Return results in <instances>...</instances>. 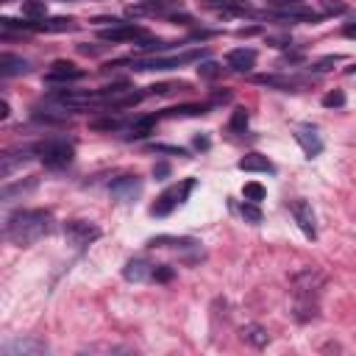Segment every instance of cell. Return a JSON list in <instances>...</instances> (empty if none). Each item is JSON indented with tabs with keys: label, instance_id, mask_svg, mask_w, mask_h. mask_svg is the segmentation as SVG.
<instances>
[{
	"label": "cell",
	"instance_id": "d590c367",
	"mask_svg": "<svg viewBox=\"0 0 356 356\" xmlns=\"http://www.w3.org/2000/svg\"><path fill=\"white\" fill-rule=\"evenodd\" d=\"M195 147H197V150H206V147H209V139L197 134V136H195Z\"/></svg>",
	"mask_w": 356,
	"mask_h": 356
},
{
	"label": "cell",
	"instance_id": "7402d4cb",
	"mask_svg": "<svg viewBox=\"0 0 356 356\" xmlns=\"http://www.w3.org/2000/svg\"><path fill=\"white\" fill-rule=\"evenodd\" d=\"M175 47V42H164V39H139L134 44L136 53H156V50H170Z\"/></svg>",
	"mask_w": 356,
	"mask_h": 356
},
{
	"label": "cell",
	"instance_id": "7a4b0ae2",
	"mask_svg": "<svg viewBox=\"0 0 356 356\" xmlns=\"http://www.w3.org/2000/svg\"><path fill=\"white\" fill-rule=\"evenodd\" d=\"M200 56H206V47H200V50H186V53L172 56V58L150 56V58H128V61H114V67H131V70H139V72H145V70H172V67L189 64V61H195V58H200ZM108 67H111V64H108ZM114 67H111V70H114Z\"/></svg>",
	"mask_w": 356,
	"mask_h": 356
},
{
	"label": "cell",
	"instance_id": "6da1fadb",
	"mask_svg": "<svg viewBox=\"0 0 356 356\" xmlns=\"http://www.w3.org/2000/svg\"><path fill=\"white\" fill-rule=\"evenodd\" d=\"M53 228V214L44 209H19L6 220V236L14 245H33Z\"/></svg>",
	"mask_w": 356,
	"mask_h": 356
},
{
	"label": "cell",
	"instance_id": "3957f363",
	"mask_svg": "<svg viewBox=\"0 0 356 356\" xmlns=\"http://www.w3.org/2000/svg\"><path fill=\"white\" fill-rule=\"evenodd\" d=\"M33 153H36V156L42 159V164L50 167V170H64V167H70L72 159H75V147H72L70 142H64V139H44V142H39V145L33 147Z\"/></svg>",
	"mask_w": 356,
	"mask_h": 356
},
{
	"label": "cell",
	"instance_id": "2e32d148",
	"mask_svg": "<svg viewBox=\"0 0 356 356\" xmlns=\"http://www.w3.org/2000/svg\"><path fill=\"white\" fill-rule=\"evenodd\" d=\"M28 70H31V64H28L22 56H14V53H3V56H0V75H3V78L22 75V72H28Z\"/></svg>",
	"mask_w": 356,
	"mask_h": 356
},
{
	"label": "cell",
	"instance_id": "74e56055",
	"mask_svg": "<svg viewBox=\"0 0 356 356\" xmlns=\"http://www.w3.org/2000/svg\"><path fill=\"white\" fill-rule=\"evenodd\" d=\"M6 117H8V103L0 100V120H6Z\"/></svg>",
	"mask_w": 356,
	"mask_h": 356
},
{
	"label": "cell",
	"instance_id": "8992f818",
	"mask_svg": "<svg viewBox=\"0 0 356 356\" xmlns=\"http://www.w3.org/2000/svg\"><path fill=\"white\" fill-rule=\"evenodd\" d=\"M145 36H147V31L142 25H134V22H120V25L100 31L103 42H134V39H145Z\"/></svg>",
	"mask_w": 356,
	"mask_h": 356
},
{
	"label": "cell",
	"instance_id": "603a6c76",
	"mask_svg": "<svg viewBox=\"0 0 356 356\" xmlns=\"http://www.w3.org/2000/svg\"><path fill=\"white\" fill-rule=\"evenodd\" d=\"M242 197L250 200V203H261V200L267 197V189H264L259 181H248V184L242 186Z\"/></svg>",
	"mask_w": 356,
	"mask_h": 356
},
{
	"label": "cell",
	"instance_id": "4316f807",
	"mask_svg": "<svg viewBox=\"0 0 356 356\" xmlns=\"http://www.w3.org/2000/svg\"><path fill=\"white\" fill-rule=\"evenodd\" d=\"M220 72H222V67H220L217 61H203V64L197 67V75H200V78H217Z\"/></svg>",
	"mask_w": 356,
	"mask_h": 356
},
{
	"label": "cell",
	"instance_id": "277c9868",
	"mask_svg": "<svg viewBox=\"0 0 356 356\" xmlns=\"http://www.w3.org/2000/svg\"><path fill=\"white\" fill-rule=\"evenodd\" d=\"M195 189V178H186V181H181V184H175V186H170V189H164L161 195H159V200L150 206V214L153 217H164V214H170L175 206H181L184 200H186V195Z\"/></svg>",
	"mask_w": 356,
	"mask_h": 356
},
{
	"label": "cell",
	"instance_id": "f546056e",
	"mask_svg": "<svg viewBox=\"0 0 356 356\" xmlns=\"http://www.w3.org/2000/svg\"><path fill=\"white\" fill-rule=\"evenodd\" d=\"M172 275H175V270L170 264H156L153 267V281H172Z\"/></svg>",
	"mask_w": 356,
	"mask_h": 356
},
{
	"label": "cell",
	"instance_id": "e0dca14e",
	"mask_svg": "<svg viewBox=\"0 0 356 356\" xmlns=\"http://www.w3.org/2000/svg\"><path fill=\"white\" fill-rule=\"evenodd\" d=\"M295 139H298V145L303 147V153H306L309 159H314V156L323 150V142H320V136L314 134V128H298V131H295Z\"/></svg>",
	"mask_w": 356,
	"mask_h": 356
},
{
	"label": "cell",
	"instance_id": "8d00e7d4",
	"mask_svg": "<svg viewBox=\"0 0 356 356\" xmlns=\"http://www.w3.org/2000/svg\"><path fill=\"white\" fill-rule=\"evenodd\" d=\"M267 3H270V6H284V8H286V6H298L300 0H267Z\"/></svg>",
	"mask_w": 356,
	"mask_h": 356
},
{
	"label": "cell",
	"instance_id": "d6986e66",
	"mask_svg": "<svg viewBox=\"0 0 356 356\" xmlns=\"http://www.w3.org/2000/svg\"><path fill=\"white\" fill-rule=\"evenodd\" d=\"M239 337H242L245 342H250L253 348H264V345L270 342L267 328L259 325V323H248V325H242V328H239Z\"/></svg>",
	"mask_w": 356,
	"mask_h": 356
},
{
	"label": "cell",
	"instance_id": "4fadbf2b",
	"mask_svg": "<svg viewBox=\"0 0 356 356\" xmlns=\"http://www.w3.org/2000/svg\"><path fill=\"white\" fill-rule=\"evenodd\" d=\"M122 278H125V281H134V284L147 281V278H153V264H150L147 259H142V256L128 259L125 267H122Z\"/></svg>",
	"mask_w": 356,
	"mask_h": 356
},
{
	"label": "cell",
	"instance_id": "ffe728a7",
	"mask_svg": "<svg viewBox=\"0 0 356 356\" xmlns=\"http://www.w3.org/2000/svg\"><path fill=\"white\" fill-rule=\"evenodd\" d=\"M156 114H147V117H139V120H134L131 125H128V139H142V136H147L150 131H153V125H156Z\"/></svg>",
	"mask_w": 356,
	"mask_h": 356
},
{
	"label": "cell",
	"instance_id": "f35d334b",
	"mask_svg": "<svg viewBox=\"0 0 356 356\" xmlns=\"http://www.w3.org/2000/svg\"><path fill=\"white\" fill-rule=\"evenodd\" d=\"M348 72H356V67H348Z\"/></svg>",
	"mask_w": 356,
	"mask_h": 356
},
{
	"label": "cell",
	"instance_id": "5b68a950",
	"mask_svg": "<svg viewBox=\"0 0 356 356\" xmlns=\"http://www.w3.org/2000/svg\"><path fill=\"white\" fill-rule=\"evenodd\" d=\"M100 236V228L92 222V220H70V222H64V239H67V245H72V248H86L89 242H95Z\"/></svg>",
	"mask_w": 356,
	"mask_h": 356
},
{
	"label": "cell",
	"instance_id": "83f0119b",
	"mask_svg": "<svg viewBox=\"0 0 356 356\" xmlns=\"http://www.w3.org/2000/svg\"><path fill=\"white\" fill-rule=\"evenodd\" d=\"M120 125H122L120 117H106V120H95V122H92L95 131H117Z\"/></svg>",
	"mask_w": 356,
	"mask_h": 356
},
{
	"label": "cell",
	"instance_id": "836d02e7",
	"mask_svg": "<svg viewBox=\"0 0 356 356\" xmlns=\"http://www.w3.org/2000/svg\"><path fill=\"white\" fill-rule=\"evenodd\" d=\"M345 6L342 3H325V14H342Z\"/></svg>",
	"mask_w": 356,
	"mask_h": 356
},
{
	"label": "cell",
	"instance_id": "d4e9b609",
	"mask_svg": "<svg viewBox=\"0 0 356 356\" xmlns=\"http://www.w3.org/2000/svg\"><path fill=\"white\" fill-rule=\"evenodd\" d=\"M231 131H236V134H245V128H248V108H234V114H231Z\"/></svg>",
	"mask_w": 356,
	"mask_h": 356
},
{
	"label": "cell",
	"instance_id": "e575fe53",
	"mask_svg": "<svg viewBox=\"0 0 356 356\" xmlns=\"http://www.w3.org/2000/svg\"><path fill=\"white\" fill-rule=\"evenodd\" d=\"M342 33H345V36H350V39H356V19H353V22H348V25L342 28Z\"/></svg>",
	"mask_w": 356,
	"mask_h": 356
},
{
	"label": "cell",
	"instance_id": "8fae6325",
	"mask_svg": "<svg viewBox=\"0 0 356 356\" xmlns=\"http://www.w3.org/2000/svg\"><path fill=\"white\" fill-rule=\"evenodd\" d=\"M256 83L270 86V89H281V92H298L303 86H309V81L295 78V75H256Z\"/></svg>",
	"mask_w": 356,
	"mask_h": 356
},
{
	"label": "cell",
	"instance_id": "7c38bea8",
	"mask_svg": "<svg viewBox=\"0 0 356 356\" xmlns=\"http://www.w3.org/2000/svg\"><path fill=\"white\" fill-rule=\"evenodd\" d=\"M225 64L236 72H248L256 67V50L253 47H234V50H228Z\"/></svg>",
	"mask_w": 356,
	"mask_h": 356
},
{
	"label": "cell",
	"instance_id": "1f68e13d",
	"mask_svg": "<svg viewBox=\"0 0 356 356\" xmlns=\"http://www.w3.org/2000/svg\"><path fill=\"white\" fill-rule=\"evenodd\" d=\"M337 61H342L339 56H328V58H323V61H317L312 70H317V72H323V70H331V64H337Z\"/></svg>",
	"mask_w": 356,
	"mask_h": 356
},
{
	"label": "cell",
	"instance_id": "44dd1931",
	"mask_svg": "<svg viewBox=\"0 0 356 356\" xmlns=\"http://www.w3.org/2000/svg\"><path fill=\"white\" fill-rule=\"evenodd\" d=\"M22 17L31 22H39L47 17V3L44 0H25L22 3Z\"/></svg>",
	"mask_w": 356,
	"mask_h": 356
},
{
	"label": "cell",
	"instance_id": "cb8c5ba5",
	"mask_svg": "<svg viewBox=\"0 0 356 356\" xmlns=\"http://www.w3.org/2000/svg\"><path fill=\"white\" fill-rule=\"evenodd\" d=\"M206 111H209V106H203V103H189V106H175V108H170L167 117H195V114H206Z\"/></svg>",
	"mask_w": 356,
	"mask_h": 356
},
{
	"label": "cell",
	"instance_id": "d6a6232c",
	"mask_svg": "<svg viewBox=\"0 0 356 356\" xmlns=\"http://www.w3.org/2000/svg\"><path fill=\"white\" fill-rule=\"evenodd\" d=\"M153 175H156V181H164V178L170 175V164H167V161H159V164L153 167Z\"/></svg>",
	"mask_w": 356,
	"mask_h": 356
},
{
	"label": "cell",
	"instance_id": "52a82bcc",
	"mask_svg": "<svg viewBox=\"0 0 356 356\" xmlns=\"http://www.w3.org/2000/svg\"><path fill=\"white\" fill-rule=\"evenodd\" d=\"M81 78H83V70L78 64H72V61H64V58L53 61L50 70L44 72L47 83H67V81H81Z\"/></svg>",
	"mask_w": 356,
	"mask_h": 356
},
{
	"label": "cell",
	"instance_id": "9c48e42d",
	"mask_svg": "<svg viewBox=\"0 0 356 356\" xmlns=\"http://www.w3.org/2000/svg\"><path fill=\"white\" fill-rule=\"evenodd\" d=\"M111 195L120 200V203H131L134 197H139L142 192V181L136 175H120L117 181H111Z\"/></svg>",
	"mask_w": 356,
	"mask_h": 356
},
{
	"label": "cell",
	"instance_id": "ba28073f",
	"mask_svg": "<svg viewBox=\"0 0 356 356\" xmlns=\"http://www.w3.org/2000/svg\"><path fill=\"white\" fill-rule=\"evenodd\" d=\"M289 211H292V217H295V222H298V228L309 236V239H314L317 236V225H314V211H312V203H306V200H292L289 203Z\"/></svg>",
	"mask_w": 356,
	"mask_h": 356
},
{
	"label": "cell",
	"instance_id": "30bf717a",
	"mask_svg": "<svg viewBox=\"0 0 356 356\" xmlns=\"http://www.w3.org/2000/svg\"><path fill=\"white\" fill-rule=\"evenodd\" d=\"M3 353L6 356H39V353H47V345L42 339H33V337H25V339H8L3 345Z\"/></svg>",
	"mask_w": 356,
	"mask_h": 356
},
{
	"label": "cell",
	"instance_id": "9a60e30c",
	"mask_svg": "<svg viewBox=\"0 0 356 356\" xmlns=\"http://www.w3.org/2000/svg\"><path fill=\"white\" fill-rule=\"evenodd\" d=\"M209 8L220 11V14H234V17H248L253 14V6L245 0H209Z\"/></svg>",
	"mask_w": 356,
	"mask_h": 356
},
{
	"label": "cell",
	"instance_id": "f1b7e54d",
	"mask_svg": "<svg viewBox=\"0 0 356 356\" xmlns=\"http://www.w3.org/2000/svg\"><path fill=\"white\" fill-rule=\"evenodd\" d=\"M323 106H325V108H339V106H345V95H342L339 89H334V92H328V95L323 97Z\"/></svg>",
	"mask_w": 356,
	"mask_h": 356
},
{
	"label": "cell",
	"instance_id": "5bb4252c",
	"mask_svg": "<svg viewBox=\"0 0 356 356\" xmlns=\"http://www.w3.org/2000/svg\"><path fill=\"white\" fill-rule=\"evenodd\" d=\"M33 31H47V33H61V31H75V19L72 17H44L39 22H31Z\"/></svg>",
	"mask_w": 356,
	"mask_h": 356
},
{
	"label": "cell",
	"instance_id": "4dcf8cb0",
	"mask_svg": "<svg viewBox=\"0 0 356 356\" xmlns=\"http://www.w3.org/2000/svg\"><path fill=\"white\" fill-rule=\"evenodd\" d=\"M153 150H159V153H172V156H186V150L184 147H172V145H150Z\"/></svg>",
	"mask_w": 356,
	"mask_h": 356
},
{
	"label": "cell",
	"instance_id": "484cf974",
	"mask_svg": "<svg viewBox=\"0 0 356 356\" xmlns=\"http://www.w3.org/2000/svg\"><path fill=\"white\" fill-rule=\"evenodd\" d=\"M242 217H245L248 222H253V225H259V222H261V211H259V206H256V203H250V200H245V203H242Z\"/></svg>",
	"mask_w": 356,
	"mask_h": 356
},
{
	"label": "cell",
	"instance_id": "ac0fdd59",
	"mask_svg": "<svg viewBox=\"0 0 356 356\" xmlns=\"http://www.w3.org/2000/svg\"><path fill=\"white\" fill-rule=\"evenodd\" d=\"M239 170H245V172H273L275 167H273V161H270L267 156H261V153H248V156L239 159Z\"/></svg>",
	"mask_w": 356,
	"mask_h": 356
}]
</instances>
